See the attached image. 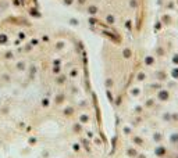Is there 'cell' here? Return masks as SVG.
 Listing matches in <instances>:
<instances>
[{"instance_id": "1", "label": "cell", "mask_w": 178, "mask_h": 158, "mask_svg": "<svg viewBox=\"0 0 178 158\" xmlns=\"http://www.w3.org/2000/svg\"><path fill=\"white\" fill-rule=\"evenodd\" d=\"M8 8V0H0V16Z\"/></svg>"}]
</instances>
